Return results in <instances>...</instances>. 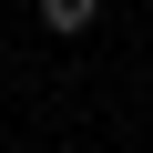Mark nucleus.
<instances>
[{"label": "nucleus", "mask_w": 153, "mask_h": 153, "mask_svg": "<svg viewBox=\"0 0 153 153\" xmlns=\"http://www.w3.org/2000/svg\"><path fill=\"white\" fill-rule=\"evenodd\" d=\"M92 10H102V0H41V21H51V31H92Z\"/></svg>", "instance_id": "nucleus-1"}]
</instances>
